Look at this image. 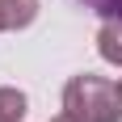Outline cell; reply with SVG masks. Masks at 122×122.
<instances>
[{
  "instance_id": "obj_2",
  "label": "cell",
  "mask_w": 122,
  "mask_h": 122,
  "mask_svg": "<svg viewBox=\"0 0 122 122\" xmlns=\"http://www.w3.org/2000/svg\"><path fill=\"white\" fill-rule=\"evenodd\" d=\"M38 17V0H0V34L4 30H25Z\"/></svg>"
},
{
  "instance_id": "obj_4",
  "label": "cell",
  "mask_w": 122,
  "mask_h": 122,
  "mask_svg": "<svg viewBox=\"0 0 122 122\" xmlns=\"http://www.w3.org/2000/svg\"><path fill=\"white\" fill-rule=\"evenodd\" d=\"M25 93L21 88H0V122H21L25 118Z\"/></svg>"
},
{
  "instance_id": "obj_6",
  "label": "cell",
  "mask_w": 122,
  "mask_h": 122,
  "mask_svg": "<svg viewBox=\"0 0 122 122\" xmlns=\"http://www.w3.org/2000/svg\"><path fill=\"white\" fill-rule=\"evenodd\" d=\"M51 122H76V118H67V114H59V118H51Z\"/></svg>"
},
{
  "instance_id": "obj_1",
  "label": "cell",
  "mask_w": 122,
  "mask_h": 122,
  "mask_svg": "<svg viewBox=\"0 0 122 122\" xmlns=\"http://www.w3.org/2000/svg\"><path fill=\"white\" fill-rule=\"evenodd\" d=\"M63 114L76 122H118L122 118V93L105 76L80 72L63 88Z\"/></svg>"
},
{
  "instance_id": "obj_5",
  "label": "cell",
  "mask_w": 122,
  "mask_h": 122,
  "mask_svg": "<svg viewBox=\"0 0 122 122\" xmlns=\"http://www.w3.org/2000/svg\"><path fill=\"white\" fill-rule=\"evenodd\" d=\"M80 4H88L93 13H101L105 21L110 17H122V0H80Z\"/></svg>"
},
{
  "instance_id": "obj_7",
  "label": "cell",
  "mask_w": 122,
  "mask_h": 122,
  "mask_svg": "<svg viewBox=\"0 0 122 122\" xmlns=\"http://www.w3.org/2000/svg\"><path fill=\"white\" fill-rule=\"evenodd\" d=\"M118 93H122V80H118Z\"/></svg>"
},
{
  "instance_id": "obj_3",
  "label": "cell",
  "mask_w": 122,
  "mask_h": 122,
  "mask_svg": "<svg viewBox=\"0 0 122 122\" xmlns=\"http://www.w3.org/2000/svg\"><path fill=\"white\" fill-rule=\"evenodd\" d=\"M97 51H101L105 63H118L122 67V17H110L97 30Z\"/></svg>"
}]
</instances>
